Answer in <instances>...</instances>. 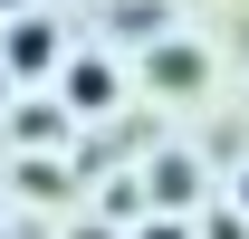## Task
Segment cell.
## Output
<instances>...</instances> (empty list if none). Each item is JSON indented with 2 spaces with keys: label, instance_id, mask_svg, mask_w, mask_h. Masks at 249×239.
Listing matches in <instances>:
<instances>
[{
  "label": "cell",
  "instance_id": "6da1fadb",
  "mask_svg": "<svg viewBox=\"0 0 249 239\" xmlns=\"http://www.w3.org/2000/svg\"><path fill=\"white\" fill-rule=\"evenodd\" d=\"M0 67H10V77H48V67H58V29L19 10V19H10V38H0Z\"/></svg>",
  "mask_w": 249,
  "mask_h": 239
},
{
  "label": "cell",
  "instance_id": "5b68a950",
  "mask_svg": "<svg viewBox=\"0 0 249 239\" xmlns=\"http://www.w3.org/2000/svg\"><path fill=\"white\" fill-rule=\"evenodd\" d=\"M134 239H192V230H182V220H144Z\"/></svg>",
  "mask_w": 249,
  "mask_h": 239
},
{
  "label": "cell",
  "instance_id": "3957f363",
  "mask_svg": "<svg viewBox=\"0 0 249 239\" xmlns=\"http://www.w3.org/2000/svg\"><path fill=\"white\" fill-rule=\"evenodd\" d=\"M154 86H163V96H192V86H201V48L163 38V48H154Z\"/></svg>",
  "mask_w": 249,
  "mask_h": 239
},
{
  "label": "cell",
  "instance_id": "8992f818",
  "mask_svg": "<svg viewBox=\"0 0 249 239\" xmlns=\"http://www.w3.org/2000/svg\"><path fill=\"white\" fill-rule=\"evenodd\" d=\"M240 210H249V172H240Z\"/></svg>",
  "mask_w": 249,
  "mask_h": 239
},
{
  "label": "cell",
  "instance_id": "52a82bcc",
  "mask_svg": "<svg viewBox=\"0 0 249 239\" xmlns=\"http://www.w3.org/2000/svg\"><path fill=\"white\" fill-rule=\"evenodd\" d=\"M0 10H29V0H0Z\"/></svg>",
  "mask_w": 249,
  "mask_h": 239
},
{
  "label": "cell",
  "instance_id": "ba28073f",
  "mask_svg": "<svg viewBox=\"0 0 249 239\" xmlns=\"http://www.w3.org/2000/svg\"><path fill=\"white\" fill-rule=\"evenodd\" d=\"M0 86H10V67H0Z\"/></svg>",
  "mask_w": 249,
  "mask_h": 239
},
{
  "label": "cell",
  "instance_id": "7a4b0ae2",
  "mask_svg": "<svg viewBox=\"0 0 249 239\" xmlns=\"http://www.w3.org/2000/svg\"><path fill=\"white\" fill-rule=\"evenodd\" d=\"M115 105V58H77L67 67V115H106Z\"/></svg>",
  "mask_w": 249,
  "mask_h": 239
},
{
  "label": "cell",
  "instance_id": "277c9868",
  "mask_svg": "<svg viewBox=\"0 0 249 239\" xmlns=\"http://www.w3.org/2000/svg\"><path fill=\"white\" fill-rule=\"evenodd\" d=\"M58 134H67L58 105H29V115H19V144H58Z\"/></svg>",
  "mask_w": 249,
  "mask_h": 239
}]
</instances>
